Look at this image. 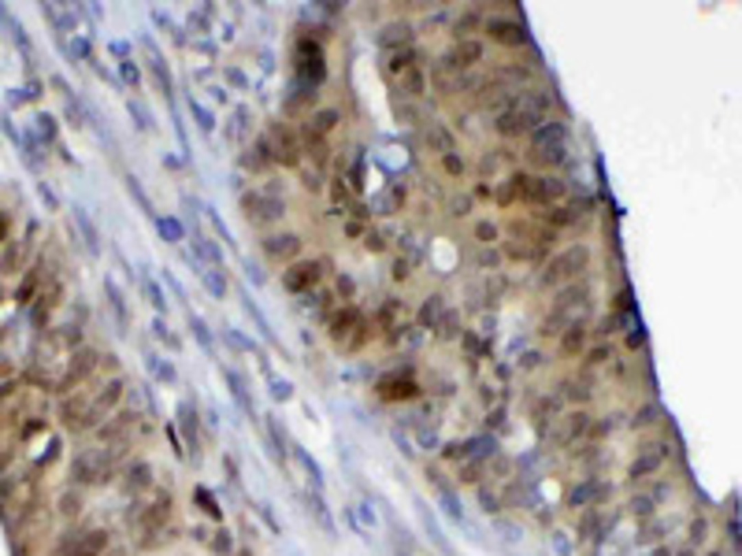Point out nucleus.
<instances>
[{"mask_svg": "<svg viewBox=\"0 0 742 556\" xmlns=\"http://www.w3.org/2000/svg\"><path fill=\"white\" fill-rule=\"evenodd\" d=\"M546 115H549V93H546V89H520L516 100H512L505 112L498 115L494 130H498L501 138H520V134H535L538 126L546 123Z\"/></svg>", "mask_w": 742, "mask_h": 556, "instance_id": "nucleus-1", "label": "nucleus"}, {"mask_svg": "<svg viewBox=\"0 0 742 556\" xmlns=\"http://www.w3.org/2000/svg\"><path fill=\"white\" fill-rule=\"evenodd\" d=\"M527 160L535 167H561L568 160V126L557 123V119H546L531 134V149H527Z\"/></svg>", "mask_w": 742, "mask_h": 556, "instance_id": "nucleus-2", "label": "nucleus"}, {"mask_svg": "<svg viewBox=\"0 0 742 556\" xmlns=\"http://www.w3.org/2000/svg\"><path fill=\"white\" fill-rule=\"evenodd\" d=\"M119 457H123V449H86L78 452L75 463H71V479L82 482V486H93V482H104L108 475L115 471Z\"/></svg>", "mask_w": 742, "mask_h": 556, "instance_id": "nucleus-3", "label": "nucleus"}, {"mask_svg": "<svg viewBox=\"0 0 742 556\" xmlns=\"http://www.w3.org/2000/svg\"><path fill=\"white\" fill-rule=\"evenodd\" d=\"M553 245V230L538 223H516L512 226V241L505 245V252L512 260H538L546 256V249Z\"/></svg>", "mask_w": 742, "mask_h": 556, "instance_id": "nucleus-4", "label": "nucleus"}, {"mask_svg": "<svg viewBox=\"0 0 742 556\" xmlns=\"http://www.w3.org/2000/svg\"><path fill=\"white\" fill-rule=\"evenodd\" d=\"M586 308V289L583 286H572V289H564L561 297L553 300V308H549V315H546V323H542V334L549 338V334H564L568 326H575L579 323V312Z\"/></svg>", "mask_w": 742, "mask_h": 556, "instance_id": "nucleus-5", "label": "nucleus"}, {"mask_svg": "<svg viewBox=\"0 0 742 556\" xmlns=\"http://www.w3.org/2000/svg\"><path fill=\"white\" fill-rule=\"evenodd\" d=\"M242 212H245V219H249L253 226H268L286 212V200L279 197L275 186H260V189H253V193L242 197Z\"/></svg>", "mask_w": 742, "mask_h": 556, "instance_id": "nucleus-6", "label": "nucleus"}, {"mask_svg": "<svg viewBox=\"0 0 742 556\" xmlns=\"http://www.w3.org/2000/svg\"><path fill=\"white\" fill-rule=\"evenodd\" d=\"M586 260H590V249H586V245H572V249H564L561 256H553V260L546 263L542 286H564V282H572L586 267Z\"/></svg>", "mask_w": 742, "mask_h": 556, "instance_id": "nucleus-7", "label": "nucleus"}, {"mask_svg": "<svg viewBox=\"0 0 742 556\" xmlns=\"http://www.w3.org/2000/svg\"><path fill=\"white\" fill-rule=\"evenodd\" d=\"M104 549H108V531H86V534L63 537L52 556H104Z\"/></svg>", "mask_w": 742, "mask_h": 556, "instance_id": "nucleus-8", "label": "nucleus"}, {"mask_svg": "<svg viewBox=\"0 0 742 556\" xmlns=\"http://www.w3.org/2000/svg\"><path fill=\"white\" fill-rule=\"evenodd\" d=\"M323 267H327V260H305V263H293L286 275H282V286H286L290 293H308V289H312L316 282L323 278Z\"/></svg>", "mask_w": 742, "mask_h": 556, "instance_id": "nucleus-9", "label": "nucleus"}, {"mask_svg": "<svg viewBox=\"0 0 742 556\" xmlns=\"http://www.w3.org/2000/svg\"><path fill=\"white\" fill-rule=\"evenodd\" d=\"M268 149H275V160L286 163V167H293V163H301V145H297V134L290 130L286 123H275L271 126V145Z\"/></svg>", "mask_w": 742, "mask_h": 556, "instance_id": "nucleus-10", "label": "nucleus"}, {"mask_svg": "<svg viewBox=\"0 0 742 556\" xmlns=\"http://www.w3.org/2000/svg\"><path fill=\"white\" fill-rule=\"evenodd\" d=\"M442 63H445V71H468V67H475V63H483V41L461 38V41H456L453 49L442 56Z\"/></svg>", "mask_w": 742, "mask_h": 556, "instance_id": "nucleus-11", "label": "nucleus"}, {"mask_svg": "<svg viewBox=\"0 0 742 556\" xmlns=\"http://www.w3.org/2000/svg\"><path fill=\"white\" fill-rule=\"evenodd\" d=\"M167 519H171V494H156L152 505H145L137 512V527H141V534H160Z\"/></svg>", "mask_w": 742, "mask_h": 556, "instance_id": "nucleus-12", "label": "nucleus"}, {"mask_svg": "<svg viewBox=\"0 0 742 556\" xmlns=\"http://www.w3.org/2000/svg\"><path fill=\"white\" fill-rule=\"evenodd\" d=\"M297 60H301V75H305L312 86H319L323 82V75H327V67H323V49H319L316 41H301L297 45Z\"/></svg>", "mask_w": 742, "mask_h": 556, "instance_id": "nucleus-13", "label": "nucleus"}, {"mask_svg": "<svg viewBox=\"0 0 742 556\" xmlns=\"http://www.w3.org/2000/svg\"><path fill=\"white\" fill-rule=\"evenodd\" d=\"M97 360H100V356H97L93 349H78L75 356H71V363H67V371H63V378H60V386H56V389H71V386H78V382L97 367Z\"/></svg>", "mask_w": 742, "mask_h": 556, "instance_id": "nucleus-14", "label": "nucleus"}, {"mask_svg": "<svg viewBox=\"0 0 742 556\" xmlns=\"http://www.w3.org/2000/svg\"><path fill=\"white\" fill-rule=\"evenodd\" d=\"M668 460V445L664 442H653V445H646V452L642 457H635V463H631V479H646V475H653L657 468Z\"/></svg>", "mask_w": 742, "mask_h": 556, "instance_id": "nucleus-15", "label": "nucleus"}, {"mask_svg": "<svg viewBox=\"0 0 742 556\" xmlns=\"http://www.w3.org/2000/svg\"><path fill=\"white\" fill-rule=\"evenodd\" d=\"M483 449H490L494 452V437H468V442H456V445H450L445 449V457L450 460H461V463H468V460H487V452Z\"/></svg>", "mask_w": 742, "mask_h": 556, "instance_id": "nucleus-16", "label": "nucleus"}, {"mask_svg": "<svg viewBox=\"0 0 742 556\" xmlns=\"http://www.w3.org/2000/svg\"><path fill=\"white\" fill-rule=\"evenodd\" d=\"M487 34H490L494 41H501V45H524L527 41L524 23H516V19H490L487 23Z\"/></svg>", "mask_w": 742, "mask_h": 556, "instance_id": "nucleus-17", "label": "nucleus"}, {"mask_svg": "<svg viewBox=\"0 0 742 556\" xmlns=\"http://www.w3.org/2000/svg\"><path fill=\"white\" fill-rule=\"evenodd\" d=\"M375 41H379L386 52L408 49V45H412V26H408V23H386L379 34H375Z\"/></svg>", "mask_w": 742, "mask_h": 556, "instance_id": "nucleus-18", "label": "nucleus"}, {"mask_svg": "<svg viewBox=\"0 0 742 556\" xmlns=\"http://www.w3.org/2000/svg\"><path fill=\"white\" fill-rule=\"evenodd\" d=\"M416 67H419V52L412 49V45H408V49L386 52V75H390L393 82H397L401 75H408V71H416Z\"/></svg>", "mask_w": 742, "mask_h": 556, "instance_id": "nucleus-19", "label": "nucleus"}, {"mask_svg": "<svg viewBox=\"0 0 742 556\" xmlns=\"http://www.w3.org/2000/svg\"><path fill=\"white\" fill-rule=\"evenodd\" d=\"M119 400H123V378H112L108 386H100L93 394V419H104Z\"/></svg>", "mask_w": 742, "mask_h": 556, "instance_id": "nucleus-20", "label": "nucleus"}, {"mask_svg": "<svg viewBox=\"0 0 742 556\" xmlns=\"http://www.w3.org/2000/svg\"><path fill=\"white\" fill-rule=\"evenodd\" d=\"M419 389H416V382L412 378H401V375H386L379 382V397L382 400H408V397H416Z\"/></svg>", "mask_w": 742, "mask_h": 556, "instance_id": "nucleus-21", "label": "nucleus"}, {"mask_svg": "<svg viewBox=\"0 0 742 556\" xmlns=\"http://www.w3.org/2000/svg\"><path fill=\"white\" fill-rule=\"evenodd\" d=\"M586 431H590V415H586V412H572V415L561 419V434H557V442H561V445H575Z\"/></svg>", "mask_w": 742, "mask_h": 556, "instance_id": "nucleus-22", "label": "nucleus"}, {"mask_svg": "<svg viewBox=\"0 0 742 556\" xmlns=\"http://www.w3.org/2000/svg\"><path fill=\"white\" fill-rule=\"evenodd\" d=\"M264 249H268V256H275V260H293L301 252V238L297 234H275V238L264 241Z\"/></svg>", "mask_w": 742, "mask_h": 556, "instance_id": "nucleus-23", "label": "nucleus"}, {"mask_svg": "<svg viewBox=\"0 0 742 556\" xmlns=\"http://www.w3.org/2000/svg\"><path fill=\"white\" fill-rule=\"evenodd\" d=\"M360 326H364L360 312H356V308H345V312H338V315L331 319V338H334V341H345L353 330H360Z\"/></svg>", "mask_w": 742, "mask_h": 556, "instance_id": "nucleus-24", "label": "nucleus"}, {"mask_svg": "<svg viewBox=\"0 0 742 556\" xmlns=\"http://www.w3.org/2000/svg\"><path fill=\"white\" fill-rule=\"evenodd\" d=\"M583 215H586V204H561V208H549V212H546V226L553 230V226L579 223Z\"/></svg>", "mask_w": 742, "mask_h": 556, "instance_id": "nucleus-25", "label": "nucleus"}, {"mask_svg": "<svg viewBox=\"0 0 742 556\" xmlns=\"http://www.w3.org/2000/svg\"><path fill=\"white\" fill-rule=\"evenodd\" d=\"M427 145H430V149H438L442 156H453V152H456V141H453V134L445 130L442 123H430V126H427Z\"/></svg>", "mask_w": 742, "mask_h": 556, "instance_id": "nucleus-26", "label": "nucleus"}, {"mask_svg": "<svg viewBox=\"0 0 742 556\" xmlns=\"http://www.w3.org/2000/svg\"><path fill=\"white\" fill-rule=\"evenodd\" d=\"M60 297H63V289H60V282H52V286H49V293H41V297H38V300H41V304H38V308H34V323H45V319H49V315H52V308H56V304H60Z\"/></svg>", "mask_w": 742, "mask_h": 556, "instance_id": "nucleus-27", "label": "nucleus"}, {"mask_svg": "<svg viewBox=\"0 0 742 556\" xmlns=\"http://www.w3.org/2000/svg\"><path fill=\"white\" fill-rule=\"evenodd\" d=\"M397 89H401L405 97H424V93H427V78H424V71L416 67V71H408V75H401V78H397Z\"/></svg>", "mask_w": 742, "mask_h": 556, "instance_id": "nucleus-28", "label": "nucleus"}, {"mask_svg": "<svg viewBox=\"0 0 742 556\" xmlns=\"http://www.w3.org/2000/svg\"><path fill=\"white\" fill-rule=\"evenodd\" d=\"M561 345H564V352H568V356H575V352H583V345H586V326H583V323L568 326V330L561 334Z\"/></svg>", "mask_w": 742, "mask_h": 556, "instance_id": "nucleus-29", "label": "nucleus"}, {"mask_svg": "<svg viewBox=\"0 0 742 556\" xmlns=\"http://www.w3.org/2000/svg\"><path fill=\"white\" fill-rule=\"evenodd\" d=\"M334 123H338V112H331V108H327V112L312 115V123H308V130H312V134H319V138H323V134H331V130H334Z\"/></svg>", "mask_w": 742, "mask_h": 556, "instance_id": "nucleus-30", "label": "nucleus"}, {"mask_svg": "<svg viewBox=\"0 0 742 556\" xmlns=\"http://www.w3.org/2000/svg\"><path fill=\"white\" fill-rule=\"evenodd\" d=\"M130 419H134L130 412L115 415V419H112V423H108V426H100V437H104V442H112V437H119V434L126 431V426H130Z\"/></svg>", "mask_w": 742, "mask_h": 556, "instance_id": "nucleus-31", "label": "nucleus"}, {"mask_svg": "<svg viewBox=\"0 0 742 556\" xmlns=\"http://www.w3.org/2000/svg\"><path fill=\"white\" fill-rule=\"evenodd\" d=\"M194 249L200 252V260L216 263V267H219V263H223V252H219V249H216V245L208 241V238H194Z\"/></svg>", "mask_w": 742, "mask_h": 556, "instance_id": "nucleus-32", "label": "nucleus"}, {"mask_svg": "<svg viewBox=\"0 0 742 556\" xmlns=\"http://www.w3.org/2000/svg\"><path fill=\"white\" fill-rule=\"evenodd\" d=\"M38 282H41V278L30 271V275L23 278V286L15 289V300H19V304H30V300H34V293H38Z\"/></svg>", "mask_w": 742, "mask_h": 556, "instance_id": "nucleus-33", "label": "nucleus"}, {"mask_svg": "<svg viewBox=\"0 0 742 556\" xmlns=\"http://www.w3.org/2000/svg\"><path fill=\"white\" fill-rule=\"evenodd\" d=\"M156 226H160V234H163V238H167V241H182V223H178V219L163 215V219H160Z\"/></svg>", "mask_w": 742, "mask_h": 556, "instance_id": "nucleus-34", "label": "nucleus"}, {"mask_svg": "<svg viewBox=\"0 0 742 556\" xmlns=\"http://www.w3.org/2000/svg\"><path fill=\"white\" fill-rule=\"evenodd\" d=\"M60 512H63V516H78V512H82V497L67 489V494L60 497Z\"/></svg>", "mask_w": 742, "mask_h": 556, "instance_id": "nucleus-35", "label": "nucleus"}, {"mask_svg": "<svg viewBox=\"0 0 742 556\" xmlns=\"http://www.w3.org/2000/svg\"><path fill=\"white\" fill-rule=\"evenodd\" d=\"M438 315H442V297H430L427 304H424V312H419V319L434 326V319H438Z\"/></svg>", "mask_w": 742, "mask_h": 556, "instance_id": "nucleus-36", "label": "nucleus"}, {"mask_svg": "<svg viewBox=\"0 0 742 556\" xmlns=\"http://www.w3.org/2000/svg\"><path fill=\"white\" fill-rule=\"evenodd\" d=\"M149 475H152V471H149V463H137V468L130 471V486H134V489L149 486Z\"/></svg>", "mask_w": 742, "mask_h": 556, "instance_id": "nucleus-37", "label": "nucleus"}, {"mask_svg": "<svg viewBox=\"0 0 742 556\" xmlns=\"http://www.w3.org/2000/svg\"><path fill=\"white\" fill-rule=\"evenodd\" d=\"M475 238H479V241H494V238H498V230H494L490 223H479V226H475Z\"/></svg>", "mask_w": 742, "mask_h": 556, "instance_id": "nucleus-38", "label": "nucleus"}, {"mask_svg": "<svg viewBox=\"0 0 742 556\" xmlns=\"http://www.w3.org/2000/svg\"><path fill=\"white\" fill-rule=\"evenodd\" d=\"M653 415H657V408H642V412L635 415V426H649V423H657Z\"/></svg>", "mask_w": 742, "mask_h": 556, "instance_id": "nucleus-39", "label": "nucleus"}, {"mask_svg": "<svg viewBox=\"0 0 742 556\" xmlns=\"http://www.w3.org/2000/svg\"><path fill=\"white\" fill-rule=\"evenodd\" d=\"M189 108H194V115L200 119V126H205V130H212V115H208V112H205V108H200V104H189Z\"/></svg>", "mask_w": 742, "mask_h": 556, "instance_id": "nucleus-40", "label": "nucleus"}, {"mask_svg": "<svg viewBox=\"0 0 742 556\" xmlns=\"http://www.w3.org/2000/svg\"><path fill=\"white\" fill-rule=\"evenodd\" d=\"M442 160H445V171H450V175H461V171H464V163L456 160V152H453V156H442Z\"/></svg>", "mask_w": 742, "mask_h": 556, "instance_id": "nucleus-41", "label": "nucleus"}, {"mask_svg": "<svg viewBox=\"0 0 742 556\" xmlns=\"http://www.w3.org/2000/svg\"><path fill=\"white\" fill-rule=\"evenodd\" d=\"M216 537H219V542H216V549H219V553L231 549V534H227V531H223V534H216Z\"/></svg>", "mask_w": 742, "mask_h": 556, "instance_id": "nucleus-42", "label": "nucleus"}, {"mask_svg": "<svg viewBox=\"0 0 742 556\" xmlns=\"http://www.w3.org/2000/svg\"><path fill=\"white\" fill-rule=\"evenodd\" d=\"M149 297H152V304H156V308H163V297H160V289L152 286V282H149Z\"/></svg>", "mask_w": 742, "mask_h": 556, "instance_id": "nucleus-43", "label": "nucleus"}, {"mask_svg": "<svg viewBox=\"0 0 742 556\" xmlns=\"http://www.w3.org/2000/svg\"><path fill=\"white\" fill-rule=\"evenodd\" d=\"M123 75H126V82H137V67H130V63H123Z\"/></svg>", "mask_w": 742, "mask_h": 556, "instance_id": "nucleus-44", "label": "nucleus"}, {"mask_svg": "<svg viewBox=\"0 0 742 556\" xmlns=\"http://www.w3.org/2000/svg\"><path fill=\"white\" fill-rule=\"evenodd\" d=\"M4 234H8V219L0 215V238H4Z\"/></svg>", "mask_w": 742, "mask_h": 556, "instance_id": "nucleus-45", "label": "nucleus"}, {"mask_svg": "<svg viewBox=\"0 0 742 556\" xmlns=\"http://www.w3.org/2000/svg\"><path fill=\"white\" fill-rule=\"evenodd\" d=\"M4 468H8V452H4V457H0V471H4Z\"/></svg>", "mask_w": 742, "mask_h": 556, "instance_id": "nucleus-46", "label": "nucleus"}, {"mask_svg": "<svg viewBox=\"0 0 742 556\" xmlns=\"http://www.w3.org/2000/svg\"><path fill=\"white\" fill-rule=\"evenodd\" d=\"M242 556H249V553H242Z\"/></svg>", "mask_w": 742, "mask_h": 556, "instance_id": "nucleus-47", "label": "nucleus"}]
</instances>
